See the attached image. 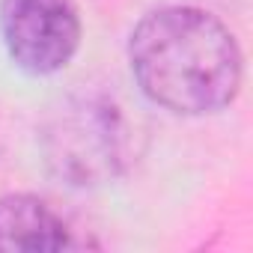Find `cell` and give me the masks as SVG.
<instances>
[{
  "mask_svg": "<svg viewBox=\"0 0 253 253\" xmlns=\"http://www.w3.org/2000/svg\"><path fill=\"white\" fill-rule=\"evenodd\" d=\"M128 63L140 92L179 116L229 107L244 75L238 39L217 15L200 6L146 12L131 30Z\"/></svg>",
  "mask_w": 253,
  "mask_h": 253,
  "instance_id": "1",
  "label": "cell"
},
{
  "mask_svg": "<svg viewBox=\"0 0 253 253\" xmlns=\"http://www.w3.org/2000/svg\"><path fill=\"white\" fill-rule=\"evenodd\" d=\"M122 143L125 131L116 107L98 98H81L60 107L42 137L48 164L72 185H98L116 176Z\"/></svg>",
  "mask_w": 253,
  "mask_h": 253,
  "instance_id": "2",
  "label": "cell"
},
{
  "mask_svg": "<svg viewBox=\"0 0 253 253\" xmlns=\"http://www.w3.org/2000/svg\"><path fill=\"white\" fill-rule=\"evenodd\" d=\"M72 247L66 220L33 194L0 197V250L6 253H51Z\"/></svg>",
  "mask_w": 253,
  "mask_h": 253,
  "instance_id": "4",
  "label": "cell"
},
{
  "mask_svg": "<svg viewBox=\"0 0 253 253\" xmlns=\"http://www.w3.org/2000/svg\"><path fill=\"white\" fill-rule=\"evenodd\" d=\"M75 0H0V36L9 60L27 75H54L81 48Z\"/></svg>",
  "mask_w": 253,
  "mask_h": 253,
  "instance_id": "3",
  "label": "cell"
}]
</instances>
